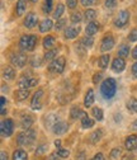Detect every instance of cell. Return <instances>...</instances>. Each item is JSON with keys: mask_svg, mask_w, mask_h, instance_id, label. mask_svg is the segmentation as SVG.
<instances>
[{"mask_svg": "<svg viewBox=\"0 0 137 160\" xmlns=\"http://www.w3.org/2000/svg\"><path fill=\"white\" fill-rule=\"evenodd\" d=\"M117 92V82L113 78H108L100 85V93L105 99H112Z\"/></svg>", "mask_w": 137, "mask_h": 160, "instance_id": "obj_1", "label": "cell"}, {"mask_svg": "<svg viewBox=\"0 0 137 160\" xmlns=\"http://www.w3.org/2000/svg\"><path fill=\"white\" fill-rule=\"evenodd\" d=\"M36 131L29 128V130H24L23 132H21L18 135L17 137V141L19 145H22V146H29L33 141H34V138H36Z\"/></svg>", "mask_w": 137, "mask_h": 160, "instance_id": "obj_2", "label": "cell"}, {"mask_svg": "<svg viewBox=\"0 0 137 160\" xmlns=\"http://www.w3.org/2000/svg\"><path fill=\"white\" fill-rule=\"evenodd\" d=\"M37 43V36L34 34H27L23 36L19 41V47L24 51H33Z\"/></svg>", "mask_w": 137, "mask_h": 160, "instance_id": "obj_3", "label": "cell"}, {"mask_svg": "<svg viewBox=\"0 0 137 160\" xmlns=\"http://www.w3.org/2000/svg\"><path fill=\"white\" fill-rule=\"evenodd\" d=\"M65 64H66V60L64 56H60V57H57L55 58L53 61L51 62L50 65V70L52 72H56V74H61L65 69Z\"/></svg>", "mask_w": 137, "mask_h": 160, "instance_id": "obj_4", "label": "cell"}, {"mask_svg": "<svg viewBox=\"0 0 137 160\" xmlns=\"http://www.w3.org/2000/svg\"><path fill=\"white\" fill-rule=\"evenodd\" d=\"M13 130H14V122L12 121V119H9V118L4 119V121L2 122V125H0V131H2V136L3 137L12 136Z\"/></svg>", "mask_w": 137, "mask_h": 160, "instance_id": "obj_5", "label": "cell"}, {"mask_svg": "<svg viewBox=\"0 0 137 160\" xmlns=\"http://www.w3.org/2000/svg\"><path fill=\"white\" fill-rule=\"evenodd\" d=\"M38 84V79L36 78H27V76H22L18 82V87L19 89H29L32 87H36Z\"/></svg>", "mask_w": 137, "mask_h": 160, "instance_id": "obj_6", "label": "cell"}, {"mask_svg": "<svg viewBox=\"0 0 137 160\" xmlns=\"http://www.w3.org/2000/svg\"><path fill=\"white\" fill-rule=\"evenodd\" d=\"M128 21H130V13L127 10H121L120 14L114 19V26L118 28H122L128 23Z\"/></svg>", "mask_w": 137, "mask_h": 160, "instance_id": "obj_7", "label": "cell"}, {"mask_svg": "<svg viewBox=\"0 0 137 160\" xmlns=\"http://www.w3.org/2000/svg\"><path fill=\"white\" fill-rule=\"evenodd\" d=\"M10 61L14 66L17 68H24V65L27 64V56L24 53H14L10 58Z\"/></svg>", "mask_w": 137, "mask_h": 160, "instance_id": "obj_8", "label": "cell"}, {"mask_svg": "<svg viewBox=\"0 0 137 160\" xmlns=\"http://www.w3.org/2000/svg\"><path fill=\"white\" fill-rule=\"evenodd\" d=\"M113 47H114V39H113V37L110 34L105 36L103 38L102 43H100V51L102 52H107V51H110Z\"/></svg>", "mask_w": 137, "mask_h": 160, "instance_id": "obj_9", "label": "cell"}, {"mask_svg": "<svg viewBox=\"0 0 137 160\" xmlns=\"http://www.w3.org/2000/svg\"><path fill=\"white\" fill-rule=\"evenodd\" d=\"M42 95H43V90L42 89H40L38 92H36L34 93V95H33V99H32V102H31V107L33 108V109H41V107H42V104H41V98H42Z\"/></svg>", "mask_w": 137, "mask_h": 160, "instance_id": "obj_10", "label": "cell"}, {"mask_svg": "<svg viewBox=\"0 0 137 160\" xmlns=\"http://www.w3.org/2000/svg\"><path fill=\"white\" fill-rule=\"evenodd\" d=\"M80 33V27L79 26H71V27H67L64 32L65 34V38L67 39H74L75 37H77V34Z\"/></svg>", "mask_w": 137, "mask_h": 160, "instance_id": "obj_11", "label": "cell"}, {"mask_svg": "<svg viewBox=\"0 0 137 160\" xmlns=\"http://www.w3.org/2000/svg\"><path fill=\"white\" fill-rule=\"evenodd\" d=\"M37 15L33 13V12H31V13H28L27 14V17H26V19H24V26L27 27V28H29V29H32V28H34L36 26H37Z\"/></svg>", "mask_w": 137, "mask_h": 160, "instance_id": "obj_12", "label": "cell"}, {"mask_svg": "<svg viewBox=\"0 0 137 160\" xmlns=\"http://www.w3.org/2000/svg\"><path fill=\"white\" fill-rule=\"evenodd\" d=\"M126 68V62H125V60L122 57H117L113 60V64H112V69L114 72H122Z\"/></svg>", "mask_w": 137, "mask_h": 160, "instance_id": "obj_13", "label": "cell"}, {"mask_svg": "<svg viewBox=\"0 0 137 160\" xmlns=\"http://www.w3.org/2000/svg\"><path fill=\"white\" fill-rule=\"evenodd\" d=\"M67 130H69V125H67L66 122H62V121L57 122V123L55 125V127L52 128L53 133H56V135H64Z\"/></svg>", "mask_w": 137, "mask_h": 160, "instance_id": "obj_14", "label": "cell"}, {"mask_svg": "<svg viewBox=\"0 0 137 160\" xmlns=\"http://www.w3.org/2000/svg\"><path fill=\"white\" fill-rule=\"evenodd\" d=\"M125 146L128 151H132L137 148V136L136 135H131L126 138V142H125Z\"/></svg>", "mask_w": 137, "mask_h": 160, "instance_id": "obj_15", "label": "cell"}, {"mask_svg": "<svg viewBox=\"0 0 137 160\" xmlns=\"http://www.w3.org/2000/svg\"><path fill=\"white\" fill-rule=\"evenodd\" d=\"M88 114L85 113V112H83L79 107H72L71 109H70V118L71 119H77V118H84V117H86Z\"/></svg>", "mask_w": 137, "mask_h": 160, "instance_id": "obj_16", "label": "cell"}, {"mask_svg": "<svg viewBox=\"0 0 137 160\" xmlns=\"http://www.w3.org/2000/svg\"><path fill=\"white\" fill-rule=\"evenodd\" d=\"M52 27H53V22L51 21L50 18L43 19V21L41 22V24H40V32H41V33H46V32H48L50 29H52Z\"/></svg>", "mask_w": 137, "mask_h": 160, "instance_id": "obj_17", "label": "cell"}, {"mask_svg": "<svg viewBox=\"0 0 137 160\" xmlns=\"http://www.w3.org/2000/svg\"><path fill=\"white\" fill-rule=\"evenodd\" d=\"M27 10V0H18V3H17V15H23L24 12Z\"/></svg>", "mask_w": 137, "mask_h": 160, "instance_id": "obj_18", "label": "cell"}, {"mask_svg": "<svg viewBox=\"0 0 137 160\" xmlns=\"http://www.w3.org/2000/svg\"><path fill=\"white\" fill-rule=\"evenodd\" d=\"M94 103V90L93 89H89L85 94V99H84V106L85 107H91Z\"/></svg>", "mask_w": 137, "mask_h": 160, "instance_id": "obj_19", "label": "cell"}, {"mask_svg": "<svg viewBox=\"0 0 137 160\" xmlns=\"http://www.w3.org/2000/svg\"><path fill=\"white\" fill-rule=\"evenodd\" d=\"M98 29H99V24H96L95 22H89L86 28H85V32L88 36H93L98 32Z\"/></svg>", "mask_w": 137, "mask_h": 160, "instance_id": "obj_20", "label": "cell"}, {"mask_svg": "<svg viewBox=\"0 0 137 160\" xmlns=\"http://www.w3.org/2000/svg\"><path fill=\"white\" fill-rule=\"evenodd\" d=\"M57 122H60V121H58V117L56 114H50L48 117H46V127H48L51 130L55 127V125Z\"/></svg>", "mask_w": 137, "mask_h": 160, "instance_id": "obj_21", "label": "cell"}, {"mask_svg": "<svg viewBox=\"0 0 137 160\" xmlns=\"http://www.w3.org/2000/svg\"><path fill=\"white\" fill-rule=\"evenodd\" d=\"M27 159H28V155L22 149H18L13 152V160H27Z\"/></svg>", "mask_w": 137, "mask_h": 160, "instance_id": "obj_22", "label": "cell"}, {"mask_svg": "<svg viewBox=\"0 0 137 160\" xmlns=\"http://www.w3.org/2000/svg\"><path fill=\"white\" fill-rule=\"evenodd\" d=\"M3 76H4V79H7V80H13V79L15 78V70H14L12 66H7V68H4Z\"/></svg>", "mask_w": 137, "mask_h": 160, "instance_id": "obj_23", "label": "cell"}, {"mask_svg": "<svg viewBox=\"0 0 137 160\" xmlns=\"http://www.w3.org/2000/svg\"><path fill=\"white\" fill-rule=\"evenodd\" d=\"M32 123H33V117L32 116L27 114V116H23L22 117V127L24 130H29L31 126H32Z\"/></svg>", "mask_w": 137, "mask_h": 160, "instance_id": "obj_24", "label": "cell"}, {"mask_svg": "<svg viewBox=\"0 0 137 160\" xmlns=\"http://www.w3.org/2000/svg\"><path fill=\"white\" fill-rule=\"evenodd\" d=\"M28 95H29V90L28 89H19L15 93V98L18 99V101H24V99L28 98Z\"/></svg>", "mask_w": 137, "mask_h": 160, "instance_id": "obj_25", "label": "cell"}, {"mask_svg": "<svg viewBox=\"0 0 137 160\" xmlns=\"http://www.w3.org/2000/svg\"><path fill=\"white\" fill-rule=\"evenodd\" d=\"M102 131L100 130H98V131H94L91 135H90V142L91 144H98L100 141V138H102Z\"/></svg>", "mask_w": 137, "mask_h": 160, "instance_id": "obj_26", "label": "cell"}, {"mask_svg": "<svg viewBox=\"0 0 137 160\" xmlns=\"http://www.w3.org/2000/svg\"><path fill=\"white\" fill-rule=\"evenodd\" d=\"M53 45H55V37L53 36H47V37L43 38V47L45 48L50 50Z\"/></svg>", "mask_w": 137, "mask_h": 160, "instance_id": "obj_27", "label": "cell"}, {"mask_svg": "<svg viewBox=\"0 0 137 160\" xmlns=\"http://www.w3.org/2000/svg\"><path fill=\"white\" fill-rule=\"evenodd\" d=\"M109 55H102L99 57V68L100 69H107L108 64H109Z\"/></svg>", "mask_w": 137, "mask_h": 160, "instance_id": "obj_28", "label": "cell"}, {"mask_svg": "<svg viewBox=\"0 0 137 160\" xmlns=\"http://www.w3.org/2000/svg\"><path fill=\"white\" fill-rule=\"evenodd\" d=\"M127 108L131 111V112H133V113H137V99L136 98H131L130 101L127 102Z\"/></svg>", "mask_w": 137, "mask_h": 160, "instance_id": "obj_29", "label": "cell"}, {"mask_svg": "<svg viewBox=\"0 0 137 160\" xmlns=\"http://www.w3.org/2000/svg\"><path fill=\"white\" fill-rule=\"evenodd\" d=\"M91 113H93V116L95 117V119H98V121H103V111H102V108L94 107V108L91 109Z\"/></svg>", "mask_w": 137, "mask_h": 160, "instance_id": "obj_30", "label": "cell"}, {"mask_svg": "<svg viewBox=\"0 0 137 160\" xmlns=\"http://www.w3.org/2000/svg\"><path fill=\"white\" fill-rule=\"evenodd\" d=\"M93 126H94V121H93V119H90L88 116L81 119V127L83 128H91Z\"/></svg>", "mask_w": 137, "mask_h": 160, "instance_id": "obj_31", "label": "cell"}, {"mask_svg": "<svg viewBox=\"0 0 137 160\" xmlns=\"http://www.w3.org/2000/svg\"><path fill=\"white\" fill-rule=\"evenodd\" d=\"M93 43H94V39L91 38V36H86V37H84V38L81 39V45H83L85 48H90V47L93 46Z\"/></svg>", "mask_w": 137, "mask_h": 160, "instance_id": "obj_32", "label": "cell"}, {"mask_svg": "<svg viewBox=\"0 0 137 160\" xmlns=\"http://www.w3.org/2000/svg\"><path fill=\"white\" fill-rule=\"evenodd\" d=\"M57 48H51V50H47L46 53H45V60H55L56 58V55H57Z\"/></svg>", "mask_w": 137, "mask_h": 160, "instance_id": "obj_33", "label": "cell"}, {"mask_svg": "<svg viewBox=\"0 0 137 160\" xmlns=\"http://www.w3.org/2000/svg\"><path fill=\"white\" fill-rule=\"evenodd\" d=\"M84 17H85L86 21L93 22L94 19H95V17H96V13H95V10H93V9H86L85 13H84Z\"/></svg>", "mask_w": 137, "mask_h": 160, "instance_id": "obj_34", "label": "cell"}, {"mask_svg": "<svg viewBox=\"0 0 137 160\" xmlns=\"http://www.w3.org/2000/svg\"><path fill=\"white\" fill-rule=\"evenodd\" d=\"M128 53H130V47L127 45H122L121 48L118 50V56L122 57V58H125V57L128 56Z\"/></svg>", "mask_w": 137, "mask_h": 160, "instance_id": "obj_35", "label": "cell"}, {"mask_svg": "<svg viewBox=\"0 0 137 160\" xmlns=\"http://www.w3.org/2000/svg\"><path fill=\"white\" fill-rule=\"evenodd\" d=\"M64 12H65V7L62 4H58L57 8H56V10H55V13H53V18L60 19V17L64 14Z\"/></svg>", "mask_w": 137, "mask_h": 160, "instance_id": "obj_36", "label": "cell"}, {"mask_svg": "<svg viewBox=\"0 0 137 160\" xmlns=\"http://www.w3.org/2000/svg\"><path fill=\"white\" fill-rule=\"evenodd\" d=\"M52 7H53V0H45L43 4V12L45 13H51L52 12Z\"/></svg>", "mask_w": 137, "mask_h": 160, "instance_id": "obj_37", "label": "cell"}, {"mask_svg": "<svg viewBox=\"0 0 137 160\" xmlns=\"http://www.w3.org/2000/svg\"><path fill=\"white\" fill-rule=\"evenodd\" d=\"M65 24H66V19H64V18L57 19V22L55 24V29L56 31H61L62 28H65Z\"/></svg>", "mask_w": 137, "mask_h": 160, "instance_id": "obj_38", "label": "cell"}, {"mask_svg": "<svg viewBox=\"0 0 137 160\" xmlns=\"http://www.w3.org/2000/svg\"><path fill=\"white\" fill-rule=\"evenodd\" d=\"M83 21V18H81V14L79 13V12H75V13H72L71 14V22L72 23H80Z\"/></svg>", "mask_w": 137, "mask_h": 160, "instance_id": "obj_39", "label": "cell"}, {"mask_svg": "<svg viewBox=\"0 0 137 160\" xmlns=\"http://www.w3.org/2000/svg\"><path fill=\"white\" fill-rule=\"evenodd\" d=\"M58 156H61V158H67L69 155H70V151L69 150H66V149H62V148H60V149H57V152H56Z\"/></svg>", "mask_w": 137, "mask_h": 160, "instance_id": "obj_40", "label": "cell"}, {"mask_svg": "<svg viewBox=\"0 0 137 160\" xmlns=\"http://www.w3.org/2000/svg\"><path fill=\"white\" fill-rule=\"evenodd\" d=\"M128 38H130L131 42H136V41H137V28H133V29L131 31Z\"/></svg>", "mask_w": 137, "mask_h": 160, "instance_id": "obj_41", "label": "cell"}, {"mask_svg": "<svg viewBox=\"0 0 137 160\" xmlns=\"http://www.w3.org/2000/svg\"><path fill=\"white\" fill-rule=\"evenodd\" d=\"M47 149H48L47 145H41V146H38L37 150H36V155H42V154H45Z\"/></svg>", "mask_w": 137, "mask_h": 160, "instance_id": "obj_42", "label": "cell"}, {"mask_svg": "<svg viewBox=\"0 0 137 160\" xmlns=\"http://www.w3.org/2000/svg\"><path fill=\"white\" fill-rule=\"evenodd\" d=\"M121 155V150L120 149H113L112 152H110V158L112 159H118Z\"/></svg>", "mask_w": 137, "mask_h": 160, "instance_id": "obj_43", "label": "cell"}, {"mask_svg": "<svg viewBox=\"0 0 137 160\" xmlns=\"http://www.w3.org/2000/svg\"><path fill=\"white\" fill-rule=\"evenodd\" d=\"M115 4H117V0H105V7L109 8V9L114 8Z\"/></svg>", "mask_w": 137, "mask_h": 160, "instance_id": "obj_44", "label": "cell"}, {"mask_svg": "<svg viewBox=\"0 0 137 160\" xmlns=\"http://www.w3.org/2000/svg\"><path fill=\"white\" fill-rule=\"evenodd\" d=\"M66 4L70 9H74L76 8V4H77V0H66Z\"/></svg>", "mask_w": 137, "mask_h": 160, "instance_id": "obj_45", "label": "cell"}, {"mask_svg": "<svg viewBox=\"0 0 137 160\" xmlns=\"http://www.w3.org/2000/svg\"><path fill=\"white\" fill-rule=\"evenodd\" d=\"M95 2H96V0H81V4L84 7H90V5L95 4Z\"/></svg>", "mask_w": 137, "mask_h": 160, "instance_id": "obj_46", "label": "cell"}, {"mask_svg": "<svg viewBox=\"0 0 137 160\" xmlns=\"http://www.w3.org/2000/svg\"><path fill=\"white\" fill-rule=\"evenodd\" d=\"M102 76H103V75H102L100 72H99V74H95L94 78H93V83H95V84H96V83H99L100 80H102Z\"/></svg>", "mask_w": 137, "mask_h": 160, "instance_id": "obj_47", "label": "cell"}, {"mask_svg": "<svg viewBox=\"0 0 137 160\" xmlns=\"http://www.w3.org/2000/svg\"><path fill=\"white\" fill-rule=\"evenodd\" d=\"M132 75H133V78L137 79V61L132 65Z\"/></svg>", "mask_w": 137, "mask_h": 160, "instance_id": "obj_48", "label": "cell"}, {"mask_svg": "<svg viewBox=\"0 0 137 160\" xmlns=\"http://www.w3.org/2000/svg\"><path fill=\"white\" fill-rule=\"evenodd\" d=\"M93 160H104V155H103L102 152H98V154L93 158Z\"/></svg>", "mask_w": 137, "mask_h": 160, "instance_id": "obj_49", "label": "cell"}, {"mask_svg": "<svg viewBox=\"0 0 137 160\" xmlns=\"http://www.w3.org/2000/svg\"><path fill=\"white\" fill-rule=\"evenodd\" d=\"M32 65H33V66H40V65H41V60H40V57H34Z\"/></svg>", "mask_w": 137, "mask_h": 160, "instance_id": "obj_50", "label": "cell"}, {"mask_svg": "<svg viewBox=\"0 0 137 160\" xmlns=\"http://www.w3.org/2000/svg\"><path fill=\"white\" fill-rule=\"evenodd\" d=\"M5 102H7L5 97H2V98H0V103H2V109H4V108H5Z\"/></svg>", "mask_w": 137, "mask_h": 160, "instance_id": "obj_51", "label": "cell"}, {"mask_svg": "<svg viewBox=\"0 0 137 160\" xmlns=\"http://www.w3.org/2000/svg\"><path fill=\"white\" fill-rule=\"evenodd\" d=\"M76 159H77V160H84V159H85V155H84V152H79V154L76 155Z\"/></svg>", "mask_w": 137, "mask_h": 160, "instance_id": "obj_52", "label": "cell"}, {"mask_svg": "<svg viewBox=\"0 0 137 160\" xmlns=\"http://www.w3.org/2000/svg\"><path fill=\"white\" fill-rule=\"evenodd\" d=\"M0 158H2V160H8V155L5 151H2V154H0Z\"/></svg>", "mask_w": 137, "mask_h": 160, "instance_id": "obj_53", "label": "cell"}, {"mask_svg": "<svg viewBox=\"0 0 137 160\" xmlns=\"http://www.w3.org/2000/svg\"><path fill=\"white\" fill-rule=\"evenodd\" d=\"M132 57L135 58V60H137V46L133 48V51H132Z\"/></svg>", "mask_w": 137, "mask_h": 160, "instance_id": "obj_54", "label": "cell"}, {"mask_svg": "<svg viewBox=\"0 0 137 160\" xmlns=\"http://www.w3.org/2000/svg\"><path fill=\"white\" fill-rule=\"evenodd\" d=\"M57 154H51L50 156H48V160H57Z\"/></svg>", "mask_w": 137, "mask_h": 160, "instance_id": "obj_55", "label": "cell"}, {"mask_svg": "<svg viewBox=\"0 0 137 160\" xmlns=\"http://www.w3.org/2000/svg\"><path fill=\"white\" fill-rule=\"evenodd\" d=\"M55 146H56L57 149L61 148V141H60V140H56V141H55Z\"/></svg>", "mask_w": 137, "mask_h": 160, "instance_id": "obj_56", "label": "cell"}, {"mask_svg": "<svg viewBox=\"0 0 137 160\" xmlns=\"http://www.w3.org/2000/svg\"><path fill=\"white\" fill-rule=\"evenodd\" d=\"M131 128L135 131V130H137V121H135L133 123H132V126H131Z\"/></svg>", "mask_w": 137, "mask_h": 160, "instance_id": "obj_57", "label": "cell"}, {"mask_svg": "<svg viewBox=\"0 0 137 160\" xmlns=\"http://www.w3.org/2000/svg\"><path fill=\"white\" fill-rule=\"evenodd\" d=\"M29 2H32V3H37L38 0H29Z\"/></svg>", "mask_w": 137, "mask_h": 160, "instance_id": "obj_58", "label": "cell"}]
</instances>
